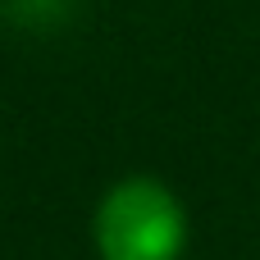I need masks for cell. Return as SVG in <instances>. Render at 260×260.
I'll list each match as a JSON object with an SVG mask.
<instances>
[{
    "label": "cell",
    "mask_w": 260,
    "mask_h": 260,
    "mask_svg": "<svg viewBox=\"0 0 260 260\" xmlns=\"http://www.w3.org/2000/svg\"><path fill=\"white\" fill-rule=\"evenodd\" d=\"M91 238L101 260H178L187 242V215L165 183L123 178L101 197Z\"/></svg>",
    "instance_id": "1"
},
{
    "label": "cell",
    "mask_w": 260,
    "mask_h": 260,
    "mask_svg": "<svg viewBox=\"0 0 260 260\" xmlns=\"http://www.w3.org/2000/svg\"><path fill=\"white\" fill-rule=\"evenodd\" d=\"M5 14L23 27H50L69 14V0H5Z\"/></svg>",
    "instance_id": "2"
}]
</instances>
